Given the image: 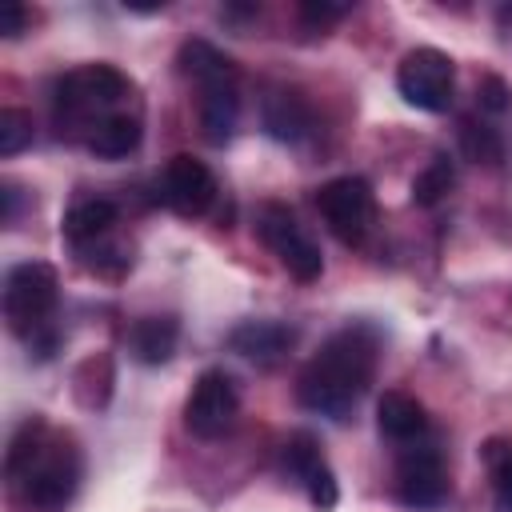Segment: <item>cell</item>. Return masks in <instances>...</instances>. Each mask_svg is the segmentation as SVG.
<instances>
[{
	"label": "cell",
	"mask_w": 512,
	"mask_h": 512,
	"mask_svg": "<svg viewBox=\"0 0 512 512\" xmlns=\"http://www.w3.org/2000/svg\"><path fill=\"white\" fill-rule=\"evenodd\" d=\"M452 184H456L452 160H448V156H432V160H428V168H424V172H416V180H412V204L432 208V204H440V200L448 196V188H452Z\"/></svg>",
	"instance_id": "20"
},
{
	"label": "cell",
	"mask_w": 512,
	"mask_h": 512,
	"mask_svg": "<svg viewBox=\"0 0 512 512\" xmlns=\"http://www.w3.org/2000/svg\"><path fill=\"white\" fill-rule=\"evenodd\" d=\"M4 472L28 508L60 512L80 484V452L64 436H52L40 416H28L8 444Z\"/></svg>",
	"instance_id": "2"
},
{
	"label": "cell",
	"mask_w": 512,
	"mask_h": 512,
	"mask_svg": "<svg viewBox=\"0 0 512 512\" xmlns=\"http://www.w3.org/2000/svg\"><path fill=\"white\" fill-rule=\"evenodd\" d=\"M144 140V128H140V116L132 112H116V116H104L100 124H92L84 132V144L92 156L100 160H124L128 152H136Z\"/></svg>",
	"instance_id": "15"
},
{
	"label": "cell",
	"mask_w": 512,
	"mask_h": 512,
	"mask_svg": "<svg viewBox=\"0 0 512 512\" xmlns=\"http://www.w3.org/2000/svg\"><path fill=\"white\" fill-rule=\"evenodd\" d=\"M304 492H308V500H312V508H320V512H332L336 508V500H340V484H336V472L328 468V460L300 484Z\"/></svg>",
	"instance_id": "23"
},
{
	"label": "cell",
	"mask_w": 512,
	"mask_h": 512,
	"mask_svg": "<svg viewBox=\"0 0 512 512\" xmlns=\"http://www.w3.org/2000/svg\"><path fill=\"white\" fill-rule=\"evenodd\" d=\"M396 496L408 508H440L448 500V468L440 448L412 444L396 460Z\"/></svg>",
	"instance_id": "9"
},
{
	"label": "cell",
	"mask_w": 512,
	"mask_h": 512,
	"mask_svg": "<svg viewBox=\"0 0 512 512\" xmlns=\"http://www.w3.org/2000/svg\"><path fill=\"white\" fill-rule=\"evenodd\" d=\"M396 92L420 112H444L456 92V64L440 48H412L396 68Z\"/></svg>",
	"instance_id": "6"
},
{
	"label": "cell",
	"mask_w": 512,
	"mask_h": 512,
	"mask_svg": "<svg viewBox=\"0 0 512 512\" xmlns=\"http://www.w3.org/2000/svg\"><path fill=\"white\" fill-rule=\"evenodd\" d=\"M180 72L200 84V88H212V84H236V64L232 56H224L216 44L208 40H184L180 44Z\"/></svg>",
	"instance_id": "17"
},
{
	"label": "cell",
	"mask_w": 512,
	"mask_h": 512,
	"mask_svg": "<svg viewBox=\"0 0 512 512\" xmlns=\"http://www.w3.org/2000/svg\"><path fill=\"white\" fill-rule=\"evenodd\" d=\"M176 340H180L176 316H140L128 328V352H132V360H140L148 368L168 364L176 352Z\"/></svg>",
	"instance_id": "12"
},
{
	"label": "cell",
	"mask_w": 512,
	"mask_h": 512,
	"mask_svg": "<svg viewBox=\"0 0 512 512\" xmlns=\"http://www.w3.org/2000/svg\"><path fill=\"white\" fill-rule=\"evenodd\" d=\"M160 200H164L176 216L196 220V216H204V212L212 208V200H216V176L208 172L204 160L180 152V156H172V160L164 164V172H160Z\"/></svg>",
	"instance_id": "10"
},
{
	"label": "cell",
	"mask_w": 512,
	"mask_h": 512,
	"mask_svg": "<svg viewBox=\"0 0 512 512\" xmlns=\"http://www.w3.org/2000/svg\"><path fill=\"white\" fill-rule=\"evenodd\" d=\"M240 408V392L224 368H204L184 400V428L200 440H216L232 428Z\"/></svg>",
	"instance_id": "8"
},
{
	"label": "cell",
	"mask_w": 512,
	"mask_h": 512,
	"mask_svg": "<svg viewBox=\"0 0 512 512\" xmlns=\"http://www.w3.org/2000/svg\"><path fill=\"white\" fill-rule=\"evenodd\" d=\"M36 128L24 108H0V156H16L32 144Z\"/></svg>",
	"instance_id": "22"
},
{
	"label": "cell",
	"mask_w": 512,
	"mask_h": 512,
	"mask_svg": "<svg viewBox=\"0 0 512 512\" xmlns=\"http://www.w3.org/2000/svg\"><path fill=\"white\" fill-rule=\"evenodd\" d=\"M300 20H308L312 28H324V24H336L348 16V4H328V0H304L300 8Z\"/></svg>",
	"instance_id": "26"
},
{
	"label": "cell",
	"mask_w": 512,
	"mask_h": 512,
	"mask_svg": "<svg viewBox=\"0 0 512 512\" xmlns=\"http://www.w3.org/2000/svg\"><path fill=\"white\" fill-rule=\"evenodd\" d=\"M460 148H464V156L476 160V164H496V160L504 156V144H500L496 128L476 124V120H464V128H460Z\"/></svg>",
	"instance_id": "21"
},
{
	"label": "cell",
	"mask_w": 512,
	"mask_h": 512,
	"mask_svg": "<svg viewBox=\"0 0 512 512\" xmlns=\"http://www.w3.org/2000/svg\"><path fill=\"white\" fill-rule=\"evenodd\" d=\"M24 24H28L24 4H20V0H8V4H4V16H0V36H4V40H16V36L24 32Z\"/></svg>",
	"instance_id": "27"
},
{
	"label": "cell",
	"mask_w": 512,
	"mask_h": 512,
	"mask_svg": "<svg viewBox=\"0 0 512 512\" xmlns=\"http://www.w3.org/2000/svg\"><path fill=\"white\" fill-rule=\"evenodd\" d=\"M320 464H324V452H320V440H316L312 432H292V436L284 440V448H280V468H284V476H292L296 484H304Z\"/></svg>",
	"instance_id": "19"
},
{
	"label": "cell",
	"mask_w": 512,
	"mask_h": 512,
	"mask_svg": "<svg viewBox=\"0 0 512 512\" xmlns=\"http://www.w3.org/2000/svg\"><path fill=\"white\" fill-rule=\"evenodd\" d=\"M292 344H296V328L280 320H240L228 332V348L256 364H276Z\"/></svg>",
	"instance_id": "11"
},
{
	"label": "cell",
	"mask_w": 512,
	"mask_h": 512,
	"mask_svg": "<svg viewBox=\"0 0 512 512\" xmlns=\"http://www.w3.org/2000/svg\"><path fill=\"white\" fill-rule=\"evenodd\" d=\"M316 208L340 244H364L376 216V196L364 176H336L316 188Z\"/></svg>",
	"instance_id": "7"
},
{
	"label": "cell",
	"mask_w": 512,
	"mask_h": 512,
	"mask_svg": "<svg viewBox=\"0 0 512 512\" xmlns=\"http://www.w3.org/2000/svg\"><path fill=\"white\" fill-rule=\"evenodd\" d=\"M112 224H116V204L104 200V196H88V200H76V204L64 212L60 232H64V240H68L72 248H88V244L104 240V236L112 232Z\"/></svg>",
	"instance_id": "16"
},
{
	"label": "cell",
	"mask_w": 512,
	"mask_h": 512,
	"mask_svg": "<svg viewBox=\"0 0 512 512\" xmlns=\"http://www.w3.org/2000/svg\"><path fill=\"white\" fill-rule=\"evenodd\" d=\"M264 128H268V136L296 144V140H304L312 132V108L300 100V92L276 88L264 100Z\"/></svg>",
	"instance_id": "18"
},
{
	"label": "cell",
	"mask_w": 512,
	"mask_h": 512,
	"mask_svg": "<svg viewBox=\"0 0 512 512\" xmlns=\"http://www.w3.org/2000/svg\"><path fill=\"white\" fill-rule=\"evenodd\" d=\"M132 96V80L112 64H84L56 80L52 88V112L60 124H100L104 116H116L120 100Z\"/></svg>",
	"instance_id": "4"
},
{
	"label": "cell",
	"mask_w": 512,
	"mask_h": 512,
	"mask_svg": "<svg viewBox=\"0 0 512 512\" xmlns=\"http://www.w3.org/2000/svg\"><path fill=\"white\" fill-rule=\"evenodd\" d=\"M488 468H492V484H496V500L504 512H512V448L504 444H488Z\"/></svg>",
	"instance_id": "24"
},
{
	"label": "cell",
	"mask_w": 512,
	"mask_h": 512,
	"mask_svg": "<svg viewBox=\"0 0 512 512\" xmlns=\"http://www.w3.org/2000/svg\"><path fill=\"white\" fill-rule=\"evenodd\" d=\"M256 236L268 244V252L280 260V268H288V276H296L300 284L320 280L324 256H320L316 240L296 224L292 208H284V204H264L260 216H256Z\"/></svg>",
	"instance_id": "5"
},
{
	"label": "cell",
	"mask_w": 512,
	"mask_h": 512,
	"mask_svg": "<svg viewBox=\"0 0 512 512\" xmlns=\"http://www.w3.org/2000/svg\"><path fill=\"white\" fill-rule=\"evenodd\" d=\"M60 304V276L48 260H24L8 268L4 276V316L8 328L36 348V356L56 352V332H52V312Z\"/></svg>",
	"instance_id": "3"
},
{
	"label": "cell",
	"mask_w": 512,
	"mask_h": 512,
	"mask_svg": "<svg viewBox=\"0 0 512 512\" xmlns=\"http://www.w3.org/2000/svg\"><path fill=\"white\" fill-rule=\"evenodd\" d=\"M236 120H240V92L236 84H212L200 88V132L208 144H228L236 136Z\"/></svg>",
	"instance_id": "14"
},
{
	"label": "cell",
	"mask_w": 512,
	"mask_h": 512,
	"mask_svg": "<svg viewBox=\"0 0 512 512\" xmlns=\"http://www.w3.org/2000/svg\"><path fill=\"white\" fill-rule=\"evenodd\" d=\"M476 104H480V112L500 116V112L512 108V88H508L500 76H484V80L476 84Z\"/></svg>",
	"instance_id": "25"
},
{
	"label": "cell",
	"mask_w": 512,
	"mask_h": 512,
	"mask_svg": "<svg viewBox=\"0 0 512 512\" xmlns=\"http://www.w3.org/2000/svg\"><path fill=\"white\" fill-rule=\"evenodd\" d=\"M256 12H260V4H224L220 8L224 20H244V16H256Z\"/></svg>",
	"instance_id": "28"
},
{
	"label": "cell",
	"mask_w": 512,
	"mask_h": 512,
	"mask_svg": "<svg viewBox=\"0 0 512 512\" xmlns=\"http://www.w3.org/2000/svg\"><path fill=\"white\" fill-rule=\"evenodd\" d=\"M376 428H380V436H388L396 444H416L428 432L424 404L412 400L408 392H384L376 404Z\"/></svg>",
	"instance_id": "13"
},
{
	"label": "cell",
	"mask_w": 512,
	"mask_h": 512,
	"mask_svg": "<svg viewBox=\"0 0 512 512\" xmlns=\"http://www.w3.org/2000/svg\"><path fill=\"white\" fill-rule=\"evenodd\" d=\"M376 360H380V332L364 320L344 324L300 368L296 400L308 412L348 420V412L356 408V400L368 392V384L376 376Z\"/></svg>",
	"instance_id": "1"
}]
</instances>
